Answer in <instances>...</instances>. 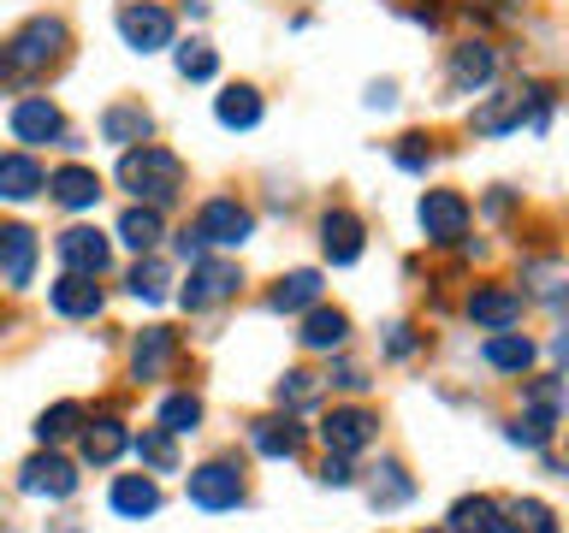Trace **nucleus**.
<instances>
[{"mask_svg":"<svg viewBox=\"0 0 569 533\" xmlns=\"http://www.w3.org/2000/svg\"><path fill=\"white\" fill-rule=\"evenodd\" d=\"M505 522H498V533H558V515H551L546 504H533V497H516L510 510H498Z\"/></svg>","mask_w":569,"mask_h":533,"instance_id":"28","label":"nucleus"},{"mask_svg":"<svg viewBox=\"0 0 569 533\" xmlns=\"http://www.w3.org/2000/svg\"><path fill=\"white\" fill-rule=\"evenodd\" d=\"M320 480H327V486H350V462H345V456H327V469H320Z\"/></svg>","mask_w":569,"mask_h":533,"instance_id":"43","label":"nucleus"},{"mask_svg":"<svg viewBox=\"0 0 569 533\" xmlns=\"http://www.w3.org/2000/svg\"><path fill=\"white\" fill-rule=\"evenodd\" d=\"M320 249H327V261L350 266L356 255H362V220H356L350 208H332L327 220H320Z\"/></svg>","mask_w":569,"mask_h":533,"instance_id":"13","label":"nucleus"},{"mask_svg":"<svg viewBox=\"0 0 569 533\" xmlns=\"http://www.w3.org/2000/svg\"><path fill=\"white\" fill-rule=\"evenodd\" d=\"M30 273H36V231L30 225H7L0 231V279L30 284Z\"/></svg>","mask_w":569,"mask_h":533,"instance_id":"14","label":"nucleus"},{"mask_svg":"<svg viewBox=\"0 0 569 533\" xmlns=\"http://www.w3.org/2000/svg\"><path fill=\"white\" fill-rule=\"evenodd\" d=\"M451 533H498V504L492 497H462L451 510Z\"/></svg>","mask_w":569,"mask_h":533,"instance_id":"31","label":"nucleus"},{"mask_svg":"<svg viewBox=\"0 0 569 533\" xmlns=\"http://www.w3.org/2000/svg\"><path fill=\"white\" fill-rule=\"evenodd\" d=\"M551 426H558V421H546V415H528V421H516V426H510V444H528V451H540V444L551 439Z\"/></svg>","mask_w":569,"mask_h":533,"instance_id":"40","label":"nucleus"},{"mask_svg":"<svg viewBox=\"0 0 569 533\" xmlns=\"http://www.w3.org/2000/svg\"><path fill=\"white\" fill-rule=\"evenodd\" d=\"M119 36H124L137 53H154V48L172 42V18L160 12V7H149V0H131V7L119 12Z\"/></svg>","mask_w":569,"mask_h":533,"instance_id":"6","label":"nucleus"},{"mask_svg":"<svg viewBox=\"0 0 569 533\" xmlns=\"http://www.w3.org/2000/svg\"><path fill=\"white\" fill-rule=\"evenodd\" d=\"M66 53V24L60 18H30L24 30L7 42V53H0V71H42Z\"/></svg>","mask_w":569,"mask_h":533,"instance_id":"2","label":"nucleus"},{"mask_svg":"<svg viewBox=\"0 0 569 533\" xmlns=\"http://www.w3.org/2000/svg\"><path fill=\"white\" fill-rule=\"evenodd\" d=\"M492 71H498V48H492V42H462V48H451V83H457V89L492 83Z\"/></svg>","mask_w":569,"mask_h":533,"instance_id":"16","label":"nucleus"},{"mask_svg":"<svg viewBox=\"0 0 569 533\" xmlns=\"http://www.w3.org/2000/svg\"><path fill=\"white\" fill-rule=\"evenodd\" d=\"M469 320L487 332H505L522 320V291H510V284H480V291L469 296Z\"/></svg>","mask_w":569,"mask_h":533,"instance_id":"8","label":"nucleus"},{"mask_svg":"<svg viewBox=\"0 0 569 533\" xmlns=\"http://www.w3.org/2000/svg\"><path fill=\"white\" fill-rule=\"evenodd\" d=\"M149 131H154V119L142 113V107H131V101H119V107H107V113H101V137L107 142H124V149L149 142Z\"/></svg>","mask_w":569,"mask_h":533,"instance_id":"23","label":"nucleus"},{"mask_svg":"<svg viewBox=\"0 0 569 533\" xmlns=\"http://www.w3.org/2000/svg\"><path fill=\"white\" fill-rule=\"evenodd\" d=\"M18 486L30 497H71L78 492V469H71L66 456H30L24 469H18Z\"/></svg>","mask_w":569,"mask_h":533,"instance_id":"7","label":"nucleus"},{"mask_svg":"<svg viewBox=\"0 0 569 533\" xmlns=\"http://www.w3.org/2000/svg\"><path fill=\"white\" fill-rule=\"evenodd\" d=\"M124 444H131V433H124V421L113 415H101V421H89V433H83V456L89 462H113Z\"/></svg>","mask_w":569,"mask_h":533,"instance_id":"27","label":"nucleus"},{"mask_svg":"<svg viewBox=\"0 0 569 533\" xmlns=\"http://www.w3.org/2000/svg\"><path fill=\"white\" fill-rule=\"evenodd\" d=\"M119 184L137 190L149 208H167L178 190H184V160H178L172 149H154V142H142V149H131L119 160Z\"/></svg>","mask_w":569,"mask_h":533,"instance_id":"1","label":"nucleus"},{"mask_svg":"<svg viewBox=\"0 0 569 533\" xmlns=\"http://www.w3.org/2000/svg\"><path fill=\"white\" fill-rule=\"evenodd\" d=\"M522 113H528V89H505L498 101L475 107L469 124H475L480 137H498V131H510V124H522Z\"/></svg>","mask_w":569,"mask_h":533,"instance_id":"21","label":"nucleus"},{"mask_svg":"<svg viewBox=\"0 0 569 533\" xmlns=\"http://www.w3.org/2000/svg\"><path fill=\"white\" fill-rule=\"evenodd\" d=\"M421 533H451V527H421Z\"/></svg>","mask_w":569,"mask_h":533,"instance_id":"47","label":"nucleus"},{"mask_svg":"<svg viewBox=\"0 0 569 533\" xmlns=\"http://www.w3.org/2000/svg\"><path fill=\"white\" fill-rule=\"evenodd\" d=\"M469 7L492 12V18H516V12H522V0H469Z\"/></svg>","mask_w":569,"mask_h":533,"instance_id":"44","label":"nucleus"},{"mask_svg":"<svg viewBox=\"0 0 569 533\" xmlns=\"http://www.w3.org/2000/svg\"><path fill=\"white\" fill-rule=\"evenodd\" d=\"M421 231L433 243H457L462 231H469V195L457 190H427L421 195Z\"/></svg>","mask_w":569,"mask_h":533,"instance_id":"5","label":"nucleus"},{"mask_svg":"<svg viewBox=\"0 0 569 533\" xmlns=\"http://www.w3.org/2000/svg\"><path fill=\"white\" fill-rule=\"evenodd\" d=\"M409 492H416V486H409V474L398 469V462H386L380 480H373V504H380V510H398V504H409Z\"/></svg>","mask_w":569,"mask_h":533,"instance_id":"34","label":"nucleus"},{"mask_svg":"<svg viewBox=\"0 0 569 533\" xmlns=\"http://www.w3.org/2000/svg\"><path fill=\"white\" fill-rule=\"evenodd\" d=\"M190 504L196 510H238L243 504L238 462H202V469L190 474Z\"/></svg>","mask_w":569,"mask_h":533,"instance_id":"4","label":"nucleus"},{"mask_svg":"<svg viewBox=\"0 0 569 533\" xmlns=\"http://www.w3.org/2000/svg\"><path fill=\"white\" fill-rule=\"evenodd\" d=\"M368 101H373V107H391V101H398V89H391V83H373Z\"/></svg>","mask_w":569,"mask_h":533,"instance_id":"46","label":"nucleus"},{"mask_svg":"<svg viewBox=\"0 0 569 533\" xmlns=\"http://www.w3.org/2000/svg\"><path fill=\"white\" fill-rule=\"evenodd\" d=\"M309 302H320V273H291V279H279V291H273V309L279 314H297V309H309Z\"/></svg>","mask_w":569,"mask_h":533,"instance_id":"29","label":"nucleus"},{"mask_svg":"<svg viewBox=\"0 0 569 533\" xmlns=\"http://www.w3.org/2000/svg\"><path fill=\"white\" fill-rule=\"evenodd\" d=\"M178 71H184V78H213V48L208 42H190V48H178Z\"/></svg>","mask_w":569,"mask_h":533,"instance_id":"39","label":"nucleus"},{"mask_svg":"<svg viewBox=\"0 0 569 533\" xmlns=\"http://www.w3.org/2000/svg\"><path fill=\"white\" fill-rule=\"evenodd\" d=\"M249 444H256L261 456H297V444H302V426L291 415H261L256 426H249Z\"/></svg>","mask_w":569,"mask_h":533,"instance_id":"20","label":"nucleus"},{"mask_svg":"<svg viewBox=\"0 0 569 533\" xmlns=\"http://www.w3.org/2000/svg\"><path fill=\"white\" fill-rule=\"evenodd\" d=\"M213 113H220V124H226V131H249V124L261 119V95H256L249 83H231L226 95L213 101Z\"/></svg>","mask_w":569,"mask_h":533,"instance_id":"25","label":"nucleus"},{"mask_svg":"<svg viewBox=\"0 0 569 533\" xmlns=\"http://www.w3.org/2000/svg\"><path fill=\"white\" fill-rule=\"evenodd\" d=\"M53 309H60L66 320H89L101 314V284L89 273H66L60 284H53Z\"/></svg>","mask_w":569,"mask_h":533,"instance_id":"19","label":"nucleus"},{"mask_svg":"<svg viewBox=\"0 0 569 533\" xmlns=\"http://www.w3.org/2000/svg\"><path fill=\"white\" fill-rule=\"evenodd\" d=\"M487 362H492L498 373H528V368H533V344H528L522 332L505 326V332L487 338Z\"/></svg>","mask_w":569,"mask_h":533,"instance_id":"24","label":"nucleus"},{"mask_svg":"<svg viewBox=\"0 0 569 533\" xmlns=\"http://www.w3.org/2000/svg\"><path fill=\"white\" fill-rule=\"evenodd\" d=\"M302 344H309V350H338V344H345V338H350V320L345 314H338V309H315L309 320H302Z\"/></svg>","mask_w":569,"mask_h":533,"instance_id":"26","label":"nucleus"},{"mask_svg":"<svg viewBox=\"0 0 569 533\" xmlns=\"http://www.w3.org/2000/svg\"><path fill=\"white\" fill-rule=\"evenodd\" d=\"M320 433H327V451H332V456H356L362 444H373V433H380V421H373L368 409H332Z\"/></svg>","mask_w":569,"mask_h":533,"instance_id":"9","label":"nucleus"},{"mask_svg":"<svg viewBox=\"0 0 569 533\" xmlns=\"http://www.w3.org/2000/svg\"><path fill=\"white\" fill-rule=\"evenodd\" d=\"M107 504H113L119 515H131V522H142V515L160 510V486H154L149 474H119L113 492H107Z\"/></svg>","mask_w":569,"mask_h":533,"instance_id":"17","label":"nucleus"},{"mask_svg":"<svg viewBox=\"0 0 569 533\" xmlns=\"http://www.w3.org/2000/svg\"><path fill=\"white\" fill-rule=\"evenodd\" d=\"M137 456L149 462V469L167 474L172 462H178V451H172V433H142V439H137Z\"/></svg>","mask_w":569,"mask_h":533,"instance_id":"38","label":"nucleus"},{"mask_svg":"<svg viewBox=\"0 0 569 533\" xmlns=\"http://www.w3.org/2000/svg\"><path fill=\"white\" fill-rule=\"evenodd\" d=\"M238 266L231 261H196V273L184 284V309H213V302H226L231 291H238Z\"/></svg>","mask_w":569,"mask_h":533,"instance_id":"10","label":"nucleus"},{"mask_svg":"<svg viewBox=\"0 0 569 533\" xmlns=\"http://www.w3.org/2000/svg\"><path fill=\"white\" fill-rule=\"evenodd\" d=\"M48 178L30 154H0V202H30Z\"/></svg>","mask_w":569,"mask_h":533,"instance_id":"22","label":"nucleus"},{"mask_svg":"<svg viewBox=\"0 0 569 533\" xmlns=\"http://www.w3.org/2000/svg\"><path fill=\"white\" fill-rule=\"evenodd\" d=\"M48 190H53V202L71 208V213H83V208L101 202V178L89 172V167H60V172L48 178Z\"/></svg>","mask_w":569,"mask_h":533,"instance_id":"15","label":"nucleus"},{"mask_svg":"<svg viewBox=\"0 0 569 533\" xmlns=\"http://www.w3.org/2000/svg\"><path fill=\"white\" fill-rule=\"evenodd\" d=\"M427 160H433V149H427V137H403V149H398V167H403V172H421Z\"/></svg>","mask_w":569,"mask_h":533,"instance_id":"41","label":"nucleus"},{"mask_svg":"<svg viewBox=\"0 0 569 533\" xmlns=\"http://www.w3.org/2000/svg\"><path fill=\"white\" fill-rule=\"evenodd\" d=\"M249 231H256V220H249V208H238V202H226V195H220V202H208L202 213H196L184 238H190L196 249H208V243H243Z\"/></svg>","mask_w":569,"mask_h":533,"instance_id":"3","label":"nucleus"},{"mask_svg":"<svg viewBox=\"0 0 569 533\" xmlns=\"http://www.w3.org/2000/svg\"><path fill=\"white\" fill-rule=\"evenodd\" d=\"M60 261H66V273L101 279L107 273V238L89 225H71V231H60Z\"/></svg>","mask_w":569,"mask_h":533,"instance_id":"11","label":"nucleus"},{"mask_svg":"<svg viewBox=\"0 0 569 533\" xmlns=\"http://www.w3.org/2000/svg\"><path fill=\"white\" fill-rule=\"evenodd\" d=\"M131 296H142V302L167 296V266H160V261H137L131 266Z\"/></svg>","mask_w":569,"mask_h":533,"instance_id":"36","label":"nucleus"},{"mask_svg":"<svg viewBox=\"0 0 569 533\" xmlns=\"http://www.w3.org/2000/svg\"><path fill=\"white\" fill-rule=\"evenodd\" d=\"M60 131H66V119H60V107H53L48 95H30V101L12 107V137L18 142H53Z\"/></svg>","mask_w":569,"mask_h":533,"instance_id":"12","label":"nucleus"},{"mask_svg":"<svg viewBox=\"0 0 569 533\" xmlns=\"http://www.w3.org/2000/svg\"><path fill=\"white\" fill-rule=\"evenodd\" d=\"M196 421H202V398H190V391L160 403V433H190Z\"/></svg>","mask_w":569,"mask_h":533,"instance_id":"33","label":"nucleus"},{"mask_svg":"<svg viewBox=\"0 0 569 533\" xmlns=\"http://www.w3.org/2000/svg\"><path fill=\"white\" fill-rule=\"evenodd\" d=\"M416 344H421V338H416V326H391V355H409Z\"/></svg>","mask_w":569,"mask_h":533,"instance_id":"45","label":"nucleus"},{"mask_svg":"<svg viewBox=\"0 0 569 533\" xmlns=\"http://www.w3.org/2000/svg\"><path fill=\"white\" fill-rule=\"evenodd\" d=\"M160 208H124V220H119V238L131 243V249H154L160 243Z\"/></svg>","mask_w":569,"mask_h":533,"instance_id":"30","label":"nucleus"},{"mask_svg":"<svg viewBox=\"0 0 569 533\" xmlns=\"http://www.w3.org/2000/svg\"><path fill=\"white\" fill-rule=\"evenodd\" d=\"M332 385H345V391H362V385H368V373L356 368V362H338V368H332Z\"/></svg>","mask_w":569,"mask_h":533,"instance_id":"42","label":"nucleus"},{"mask_svg":"<svg viewBox=\"0 0 569 533\" xmlns=\"http://www.w3.org/2000/svg\"><path fill=\"white\" fill-rule=\"evenodd\" d=\"M528 409H533V415H546V421L563 415V380H558V373H551V380H528Z\"/></svg>","mask_w":569,"mask_h":533,"instance_id":"35","label":"nucleus"},{"mask_svg":"<svg viewBox=\"0 0 569 533\" xmlns=\"http://www.w3.org/2000/svg\"><path fill=\"white\" fill-rule=\"evenodd\" d=\"M167 368H172V332L149 326L131 344V373H137V380H167Z\"/></svg>","mask_w":569,"mask_h":533,"instance_id":"18","label":"nucleus"},{"mask_svg":"<svg viewBox=\"0 0 569 533\" xmlns=\"http://www.w3.org/2000/svg\"><path fill=\"white\" fill-rule=\"evenodd\" d=\"M320 398V380H315V373H284V380H279V403L284 409H302V403H315Z\"/></svg>","mask_w":569,"mask_h":533,"instance_id":"37","label":"nucleus"},{"mask_svg":"<svg viewBox=\"0 0 569 533\" xmlns=\"http://www.w3.org/2000/svg\"><path fill=\"white\" fill-rule=\"evenodd\" d=\"M83 426V403H53V409H42V421H36V439L42 444H60V439H71Z\"/></svg>","mask_w":569,"mask_h":533,"instance_id":"32","label":"nucleus"}]
</instances>
